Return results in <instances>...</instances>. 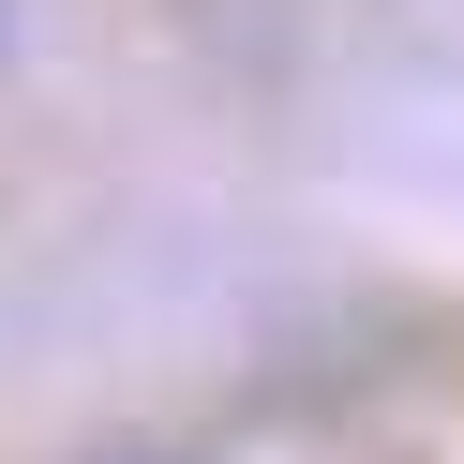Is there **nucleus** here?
Here are the masks:
<instances>
[{
  "mask_svg": "<svg viewBox=\"0 0 464 464\" xmlns=\"http://www.w3.org/2000/svg\"><path fill=\"white\" fill-rule=\"evenodd\" d=\"M0 61H15V0H0Z\"/></svg>",
  "mask_w": 464,
  "mask_h": 464,
  "instance_id": "nucleus-2",
  "label": "nucleus"
},
{
  "mask_svg": "<svg viewBox=\"0 0 464 464\" xmlns=\"http://www.w3.org/2000/svg\"><path fill=\"white\" fill-rule=\"evenodd\" d=\"M105 464H180V450H105Z\"/></svg>",
  "mask_w": 464,
  "mask_h": 464,
  "instance_id": "nucleus-1",
  "label": "nucleus"
}]
</instances>
